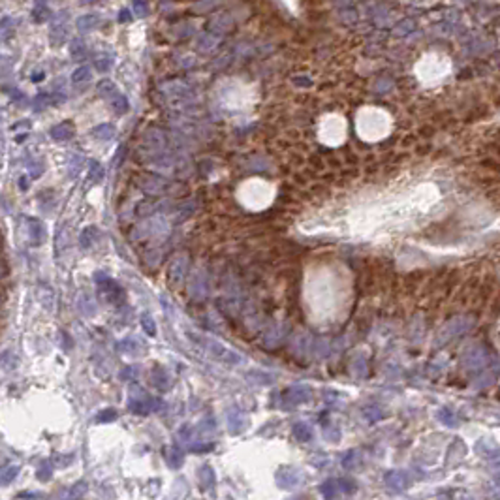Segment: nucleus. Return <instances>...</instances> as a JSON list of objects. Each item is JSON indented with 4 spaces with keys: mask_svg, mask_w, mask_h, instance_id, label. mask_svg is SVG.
Listing matches in <instances>:
<instances>
[{
    "mask_svg": "<svg viewBox=\"0 0 500 500\" xmlns=\"http://www.w3.org/2000/svg\"><path fill=\"white\" fill-rule=\"evenodd\" d=\"M71 134H73V132H71V128L68 124H60V126L51 130V136H53L55 139H68Z\"/></svg>",
    "mask_w": 500,
    "mask_h": 500,
    "instance_id": "obj_1",
    "label": "nucleus"
},
{
    "mask_svg": "<svg viewBox=\"0 0 500 500\" xmlns=\"http://www.w3.org/2000/svg\"><path fill=\"white\" fill-rule=\"evenodd\" d=\"M17 474V466H4L0 468V483H8L12 482Z\"/></svg>",
    "mask_w": 500,
    "mask_h": 500,
    "instance_id": "obj_2",
    "label": "nucleus"
},
{
    "mask_svg": "<svg viewBox=\"0 0 500 500\" xmlns=\"http://www.w3.org/2000/svg\"><path fill=\"white\" fill-rule=\"evenodd\" d=\"M88 77H90V71H88V68H79V70L73 71V75H71V81H73V83H83V81H86Z\"/></svg>",
    "mask_w": 500,
    "mask_h": 500,
    "instance_id": "obj_3",
    "label": "nucleus"
},
{
    "mask_svg": "<svg viewBox=\"0 0 500 500\" xmlns=\"http://www.w3.org/2000/svg\"><path fill=\"white\" fill-rule=\"evenodd\" d=\"M94 134H96V136L100 134V136L103 138V139H109V138L113 136V128H111L109 124H103V126H100V128L94 130Z\"/></svg>",
    "mask_w": 500,
    "mask_h": 500,
    "instance_id": "obj_4",
    "label": "nucleus"
},
{
    "mask_svg": "<svg viewBox=\"0 0 500 500\" xmlns=\"http://www.w3.org/2000/svg\"><path fill=\"white\" fill-rule=\"evenodd\" d=\"M90 177L94 179V181H100L102 177H103V172H102L100 164H96V162H90Z\"/></svg>",
    "mask_w": 500,
    "mask_h": 500,
    "instance_id": "obj_5",
    "label": "nucleus"
},
{
    "mask_svg": "<svg viewBox=\"0 0 500 500\" xmlns=\"http://www.w3.org/2000/svg\"><path fill=\"white\" fill-rule=\"evenodd\" d=\"M143 328H145V331H149V329H151V335H155V333H156L155 324H153V318H149V316H143Z\"/></svg>",
    "mask_w": 500,
    "mask_h": 500,
    "instance_id": "obj_6",
    "label": "nucleus"
},
{
    "mask_svg": "<svg viewBox=\"0 0 500 500\" xmlns=\"http://www.w3.org/2000/svg\"><path fill=\"white\" fill-rule=\"evenodd\" d=\"M0 275H4V267L2 265H0Z\"/></svg>",
    "mask_w": 500,
    "mask_h": 500,
    "instance_id": "obj_7",
    "label": "nucleus"
}]
</instances>
